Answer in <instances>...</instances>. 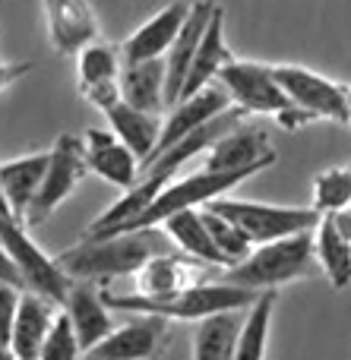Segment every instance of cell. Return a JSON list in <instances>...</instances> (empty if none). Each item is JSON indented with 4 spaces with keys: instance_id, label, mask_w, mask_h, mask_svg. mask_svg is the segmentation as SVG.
<instances>
[{
    "instance_id": "cell-35",
    "label": "cell",
    "mask_w": 351,
    "mask_h": 360,
    "mask_svg": "<svg viewBox=\"0 0 351 360\" xmlns=\"http://www.w3.org/2000/svg\"><path fill=\"white\" fill-rule=\"evenodd\" d=\"M329 221L336 224V231H339L345 240H351V205H345V209H339V212H333V215H329Z\"/></svg>"
},
{
    "instance_id": "cell-20",
    "label": "cell",
    "mask_w": 351,
    "mask_h": 360,
    "mask_svg": "<svg viewBox=\"0 0 351 360\" xmlns=\"http://www.w3.org/2000/svg\"><path fill=\"white\" fill-rule=\"evenodd\" d=\"M60 310H63L60 304L42 297V294L23 291L16 323H13V338H10V348L16 351L19 360H38L42 357V348H44V342H48V335H51V329H54L57 313Z\"/></svg>"
},
{
    "instance_id": "cell-1",
    "label": "cell",
    "mask_w": 351,
    "mask_h": 360,
    "mask_svg": "<svg viewBox=\"0 0 351 360\" xmlns=\"http://www.w3.org/2000/svg\"><path fill=\"white\" fill-rule=\"evenodd\" d=\"M171 237L158 228H139V231H120V234H101V237H82L70 250L57 253V266L73 281H92L105 288L111 278L136 275L152 256L168 253Z\"/></svg>"
},
{
    "instance_id": "cell-32",
    "label": "cell",
    "mask_w": 351,
    "mask_h": 360,
    "mask_svg": "<svg viewBox=\"0 0 351 360\" xmlns=\"http://www.w3.org/2000/svg\"><path fill=\"white\" fill-rule=\"evenodd\" d=\"M19 300H23V288L0 281V345H10L13 323L19 313Z\"/></svg>"
},
{
    "instance_id": "cell-22",
    "label": "cell",
    "mask_w": 351,
    "mask_h": 360,
    "mask_svg": "<svg viewBox=\"0 0 351 360\" xmlns=\"http://www.w3.org/2000/svg\"><path fill=\"white\" fill-rule=\"evenodd\" d=\"M231 60H234V54L225 41V10L215 6L212 19H209V29H206V35H203L200 48H196L193 63H190V73H187V82H184L181 98H190V95L209 89L212 82H219L222 70Z\"/></svg>"
},
{
    "instance_id": "cell-27",
    "label": "cell",
    "mask_w": 351,
    "mask_h": 360,
    "mask_svg": "<svg viewBox=\"0 0 351 360\" xmlns=\"http://www.w3.org/2000/svg\"><path fill=\"white\" fill-rule=\"evenodd\" d=\"M314 250H317V266L329 278L333 288H348L351 285V240L336 231L329 215L320 218L314 228Z\"/></svg>"
},
{
    "instance_id": "cell-17",
    "label": "cell",
    "mask_w": 351,
    "mask_h": 360,
    "mask_svg": "<svg viewBox=\"0 0 351 360\" xmlns=\"http://www.w3.org/2000/svg\"><path fill=\"white\" fill-rule=\"evenodd\" d=\"M215 6L219 4H212V0H196L193 10H190V16H187V22H184V29H181V35L174 38L171 51L165 54V105H168V111L181 101L184 82H187V73H190V63H193L196 48H200L203 35H206Z\"/></svg>"
},
{
    "instance_id": "cell-34",
    "label": "cell",
    "mask_w": 351,
    "mask_h": 360,
    "mask_svg": "<svg viewBox=\"0 0 351 360\" xmlns=\"http://www.w3.org/2000/svg\"><path fill=\"white\" fill-rule=\"evenodd\" d=\"M0 281H6V285H16V288H23V291H25V281H23V275H19L16 262L10 259V253H6V247H4V243H0Z\"/></svg>"
},
{
    "instance_id": "cell-9",
    "label": "cell",
    "mask_w": 351,
    "mask_h": 360,
    "mask_svg": "<svg viewBox=\"0 0 351 360\" xmlns=\"http://www.w3.org/2000/svg\"><path fill=\"white\" fill-rule=\"evenodd\" d=\"M89 174V158H86V143L82 136L73 133H60L57 143L51 146V165L48 174L42 180V190L32 199L29 212H25V228H35L44 218H51L82 184V177Z\"/></svg>"
},
{
    "instance_id": "cell-21",
    "label": "cell",
    "mask_w": 351,
    "mask_h": 360,
    "mask_svg": "<svg viewBox=\"0 0 351 360\" xmlns=\"http://www.w3.org/2000/svg\"><path fill=\"white\" fill-rule=\"evenodd\" d=\"M51 149L48 152H29V155L0 162V190L6 196L10 212L25 224V212H29L32 199L42 190V180L48 174Z\"/></svg>"
},
{
    "instance_id": "cell-19",
    "label": "cell",
    "mask_w": 351,
    "mask_h": 360,
    "mask_svg": "<svg viewBox=\"0 0 351 360\" xmlns=\"http://www.w3.org/2000/svg\"><path fill=\"white\" fill-rule=\"evenodd\" d=\"M63 310H67L70 323L76 329V338L86 351H92L95 345L105 342L117 329L111 319V307L101 297V285H92V281H73Z\"/></svg>"
},
{
    "instance_id": "cell-18",
    "label": "cell",
    "mask_w": 351,
    "mask_h": 360,
    "mask_svg": "<svg viewBox=\"0 0 351 360\" xmlns=\"http://www.w3.org/2000/svg\"><path fill=\"white\" fill-rule=\"evenodd\" d=\"M190 10H193V4L174 0V4L162 6L152 19H146L143 25H136V29L127 35V41L120 44L124 60L136 63V60H155V57H165L171 51V44H174V38L181 35Z\"/></svg>"
},
{
    "instance_id": "cell-12",
    "label": "cell",
    "mask_w": 351,
    "mask_h": 360,
    "mask_svg": "<svg viewBox=\"0 0 351 360\" xmlns=\"http://www.w3.org/2000/svg\"><path fill=\"white\" fill-rule=\"evenodd\" d=\"M269 165H276V149L269 143V133L263 127H234L231 133L219 139L206 152V171H244V174H260Z\"/></svg>"
},
{
    "instance_id": "cell-31",
    "label": "cell",
    "mask_w": 351,
    "mask_h": 360,
    "mask_svg": "<svg viewBox=\"0 0 351 360\" xmlns=\"http://www.w3.org/2000/svg\"><path fill=\"white\" fill-rule=\"evenodd\" d=\"M38 360H86V348H82L79 338H76V329H73V323H70L67 310L57 313V323H54V329H51Z\"/></svg>"
},
{
    "instance_id": "cell-2",
    "label": "cell",
    "mask_w": 351,
    "mask_h": 360,
    "mask_svg": "<svg viewBox=\"0 0 351 360\" xmlns=\"http://www.w3.org/2000/svg\"><path fill=\"white\" fill-rule=\"evenodd\" d=\"M101 297L111 310L130 313V316H162V319H181V323H203L209 316L231 310H247L260 291L231 285V281H203V285L187 288L184 294L168 300H149L143 294H111L101 288Z\"/></svg>"
},
{
    "instance_id": "cell-36",
    "label": "cell",
    "mask_w": 351,
    "mask_h": 360,
    "mask_svg": "<svg viewBox=\"0 0 351 360\" xmlns=\"http://www.w3.org/2000/svg\"><path fill=\"white\" fill-rule=\"evenodd\" d=\"M0 360H19V357H16V351H13L10 345H0Z\"/></svg>"
},
{
    "instance_id": "cell-7",
    "label": "cell",
    "mask_w": 351,
    "mask_h": 360,
    "mask_svg": "<svg viewBox=\"0 0 351 360\" xmlns=\"http://www.w3.org/2000/svg\"><path fill=\"white\" fill-rule=\"evenodd\" d=\"M247 177H253V174H244V171H206L203 168L190 177L171 180V184L155 196V202H152L127 231L158 228V224H165L171 215H177V212L203 209V205H209L212 199H219V196H225L228 190H234L238 184H244Z\"/></svg>"
},
{
    "instance_id": "cell-25",
    "label": "cell",
    "mask_w": 351,
    "mask_h": 360,
    "mask_svg": "<svg viewBox=\"0 0 351 360\" xmlns=\"http://www.w3.org/2000/svg\"><path fill=\"white\" fill-rule=\"evenodd\" d=\"M120 95H124L127 105L139 108V111H152V114L168 111V105H165V57L124 63Z\"/></svg>"
},
{
    "instance_id": "cell-8",
    "label": "cell",
    "mask_w": 351,
    "mask_h": 360,
    "mask_svg": "<svg viewBox=\"0 0 351 360\" xmlns=\"http://www.w3.org/2000/svg\"><path fill=\"white\" fill-rule=\"evenodd\" d=\"M279 86L291 98L298 111H304L310 120H333V124H351V89L329 76L317 73L295 63L272 67Z\"/></svg>"
},
{
    "instance_id": "cell-14",
    "label": "cell",
    "mask_w": 351,
    "mask_h": 360,
    "mask_svg": "<svg viewBox=\"0 0 351 360\" xmlns=\"http://www.w3.org/2000/svg\"><path fill=\"white\" fill-rule=\"evenodd\" d=\"M48 41L57 54H79L86 44L98 41V16L89 0H42Z\"/></svg>"
},
{
    "instance_id": "cell-4",
    "label": "cell",
    "mask_w": 351,
    "mask_h": 360,
    "mask_svg": "<svg viewBox=\"0 0 351 360\" xmlns=\"http://www.w3.org/2000/svg\"><path fill=\"white\" fill-rule=\"evenodd\" d=\"M219 82L225 86V92L231 95V105L241 108L244 114H269L285 130H298V127L314 124L307 114L291 105V98L285 95V89L279 86L272 67H266V63L238 60V57H234V60L222 70Z\"/></svg>"
},
{
    "instance_id": "cell-10",
    "label": "cell",
    "mask_w": 351,
    "mask_h": 360,
    "mask_svg": "<svg viewBox=\"0 0 351 360\" xmlns=\"http://www.w3.org/2000/svg\"><path fill=\"white\" fill-rule=\"evenodd\" d=\"M124 51L120 44L111 41H92L76 54V86L79 95L92 108H98L101 114L111 111L117 101H124L120 95V73H124Z\"/></svg>"
},
{
    "instance_id": "cell-15",
    "label": "cell",
    "mask_w": 351,
    "mask_h": 360,
    "mask_svg": "<svg viewBox=\"0 0 351 360\" xmlns=\"http://www.w3.org/2000/svg\"><path fill=\"white\" fill-rule=\"evenodd\" d=\"M82 143H86V158H89V171H95L101 180H108L117 190H130L136 186L139 174H143V162L136 158V152L117 136V133L108 127H89L82 133Z\"/></svg>"
},
{
    "instance_id": "cell-24",
    "label": "cell",
    "mask_w": 351,
    "mask_h": 360,
    "mask_svg": "<svg viewBox=\"0 0 351 360\" xmlns=\"http://www.w3.org/2000/svg\"><path fill=\"white\" fill-rule=\"evenodd\" d=\"M108 127L136 152L139 162H149L152 152H155L158 139H162V127L165 117L162 114H152V111H139V108L127 105V101H117L111 111H105Z\"/></svg>"
},
{
    "instance_id": "cell-23",
    "label": "cell",
    "mask_w": 351,
    "mask_h": 360,
    "mask_svg": "<svg viewBox=\"0 0 351 360\" xmlns=\"http://www.w3.org/2000/svg\"><path fill=\"white\" fill-rule=\"evenodd\" d=\"M162 231L171 237L177 250L190 259L203 262L209 269H225V259H222L219 247H215L212 234L206 228V218H203V209H187V212H177L171 215L168 221L162 224Z\"/></svg>"
},
{
    "instance_id": "cell-30",
    "label": "cell",
    "mask_w": 351,
    "mask_h": 360,
    "mask_svg": "<svg viewBox=\"0 0 351 360\" xmlns=\"http://www.w3.org/2000/svg\"><path fill=\"white\" fill-rule=\"evenodd\" d=\"M351 205V168H326L323 174L314 177V205L310 209L320 215H333V212Z\"/></svg>"
},
{
    "instance_id": "cell-11",
    "label": "cell",
    "mask_w": 351,
    "mask_h": 360,
    "mask_svg": "<svg viewBox=\"0 0 351 360\" xmlns=\"http://www.w3.org/2000/svg\"><path fill=\"white\" fill-rule=\"evenodd\" d=\"M171 319L136 316L127 326H117L105 342L86 351V360H155L171 342Z\"/></svg>"
},
{
    "instance_id": "cell-13",
    "label": "cell",
    "mask_w": 351,
    "mask_h": 360,
    "mask_svg": "<svg viewBox=\"0 0 351 360\" xmlns=\"http://www.w3.org/2000/svg\"><path fill=\"white\" fill-rule=\"evenodd\" d=\"M206 275H209V266L168 250V253L152 256L133 278H136V294H143L149 300H168L184 294L187 288L203 285Z\"/></svg>"
},
{
    "instance_id": "cell-33",
    "label": "cell",
    "mask_w": 351,
    "mask_h": 360,
    "mask_svg": "<svg viewBox=\"0 0 351 360\" xmlns=\"http://www.w3.org/2000/svg\"><path fill=\"white\" fill-rule=\"evenodd\" d=\"M32 70V63L29 60H23V63H10V60H0V92H4L6 86H13L16 79H23L25 73Z\"/></svg>"
},
{
    "instance_id": "cell-6",
    "label": "cell",
    "mask_w": 351,
    "mask_h": 360,
    "mask_svg": "<svg viewBox=\"0 0 351 360\" xmlns=\"http://www.w3.org/2000/svg\"><path fill=\"white\" fill-rule=\"evenodd\" d=\"M0 243L6 247L10 259L16 262L19 275L25 281V291H35L42 297L54 300V304H67L73 278L57 266L54 256H48L35 240L29 237L25 224L13 215H0Z\"/></svg>"
},
{
    "instance_id": "cell-5",
    "label": "cell",
    "mask_w": 351,
    "mask_h": 360,
    "mask_svg": "<svg viewBox=\"0 0 351 360\" xmlns=\"http://www.w3.org/2000/svg\"><path fill=\"white\" fill-rule=\"evenodd\" d=\"M206 209L225 215L228 221H234L253 247L263 243L282 240L291 234H304L314 231L320 224V212L314 209H298V205H272V202H257V199H231V196H219L206 205Z\"/></svg>"
},
{
    "instance_id": "cell-29",
    "label": "cell",
    "mask_w": 351,
    "mask_h": 360,
    "mask_svg": "<svg viewBox=\"0 0 351 360\" xmlns=\"http://www.w3.org/2000/svg\"><path fill=\"white\" fill-rule=\"evenodd\" d=\"M203 218H206V228H209V234H212L215 247H219L222 259H225V269L241 266V262H244L247 256L253 253V243H250V237H247L244 231H241L234 221H228L225 215H219V212L206 209V205H203Z\"/></svg>"
},
{
    "instance_id": "cell-3",
    "label": "cell",
    "mask_w": 351,
    "mask_h": 360,
    "mask_svg": "<svg viewBox=\"0 0 351 360\" xmlns=\"http://www.w3.org/2000/svg\"><path fill=\"white\" fill-rule=\"evenodd\" d=\"M317 250H314V231L291 234L282 240L253 247L241 266L225 269V278L231 285L250 288V291H276L282 285H291L298 278H310L317 272Z\"/></svg>"
},
{
    "instance_id": "cell-28",
    "label": "cell",
    "mask_w": 351,
    "mask_h": 360,
    "mask_svg": "<svg viewBox=\"0 0 351 360\" xmlns=\"http://www.w3.org/2000/svg\"><path fill=\"white\" fill-rule=\"evenodd\" d=\"M272 310H276V291H260V297L244 313V326H241L238 345H234V360H266Z\"/></svg>"
},
{
    "instance_id": "cell-16",
    "label": "cell",
    "mask_w": 351,
    "mask_h": 360,
    "mask_svg": "<svg viewBox=\"0 0 351 360\" xmlns=\"http://www.w3.org/2000/svg\"><path fill=\"white\" fill-rule=\"evenodd\" d=\"M231 105V95L225 92V86L222 82H212L209 89H203V92L190 95V98H181L174 108L168 111V117H165V127H162V139H158L155 152H152V158L162 155L165 149H171L174 143H181L184 136H190L193 130H200V127H206L209 120H215L219 114H225ZM149 158V162H152ZM146 162V165H149ZM143 165V168H146Z\"/></svg>"
},
{
    "instance_id": "cell-26",
    "label": "cell",
    "mask_w": 351,
    "mask_h": 360,
    "mask_svg": "<svg viewBox=\"0 0 351 360\" xmlns=\"http://www.w3.org/2000/svg\"><path fill=\"white\" fill-rule=\"evenodd\" d=\"M244 313L247 310H231L203 319L193 335V360H234V345H238L241 326H244Z\"/></svg>"
}]
</instances>
